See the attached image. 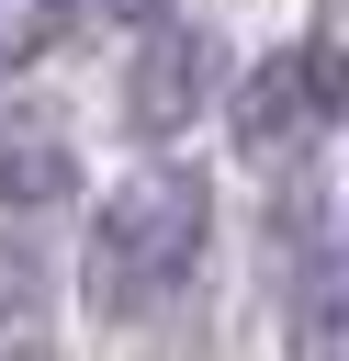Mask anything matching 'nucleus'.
I'll use <instances>...</instances> for the list:
<instances>
[{"label": "nucleus", "instance_id": "nucleus-7", "mask_svg": "<svg viewBox=\"0 0 349 361\" xmlns=\"http://www.w3.org/2000/svg\"><path fill=\"white\" fill-rule=\"evenodd\" d=\"M90 11H113V23H158L169 0H90Z\"/></svg>", "mask_w": 349, "mask_h": 361}, {"label": "nucleus", "instance_id": "nucleus-6", "mask_svg": "<svg viewBox=\"0 0 349 361\" xmlns=\"http://www.w3.org/2000/svg\"><path fill=\"white\" fill-rule=\"evenodd\" d=\"M56 11H68V0H0V79L56 45Z\"/></svg>", "mask_w": 349, "mask_h": 361}, {"label": "nucleus", "instance_id": "nucleus-1", "mask_svg": "<svg viewBox=\"0 0 349 361\" xmlns=\"http://www.w3.org/2000/svg\"><path fill=\"white\" fill-rule=\"evenodd\" d=\"M203 237H214V192H203V169H135L101 214H90V248H79V293H90V316H146L158 293H180L191 282V259H203Z\"/></svg>", "mask_w": 349, "mask_h": 361}, {"label": "nucleus", "instance_id": "nucleus-5", "mask_svg": "<svg viewBox=\"0 0 349 361\" xmlns=\"http://www.w3.org/2000/svg\"><path fill=\"white\" fill-rule=\"evenodd\" d=\"M45 192H68V147L11 135V147H0V203H45Z\"/></svg>", "mask_w": 349, "mask_h": 361}, {"label": "nucleus", "instance_id": "nucleus-4", "mask_svg": "<svg viewBox=\"0 0 349 361\" xmlns=\"http://www.w3.org/2000/svg\"><path fill=\"white\" fill-rule=\"evenodd\" d=\"M293 361H349V248H326L293 293Z\"/></svg>", "mask_w": 349, "mask_h": 361}, {"label": "nucleus", "instance_id": "nucleus-3", "mask_svg": "<svg viewBox=\"0 0 349 361\" xmlns=\"http://www.w3.org/2000/svg\"><path fill=\"white\" fill-rule=\"evenodd\" d=\"M203 102H214V34H158V45L135 56V79H124V113H135L146 135H180Z\"/></svg>", "mask_w": 349, "mask_h": 361}, {"label": "nucleus", "instance_id": "nucleus-2", "mask_svg": "<svg viewBox=\"0 0 349 361\" xmlns=\"http://www.w3.org/2000/svg\"><path fill=\"white\" fill-rule=\"evenodd\" d=\"M338 113H349V56L315 45V34L281 45V56H259V68L236 79V147H248L259 169H293L304 147H326Z\"/></svg>", "mask_w": 349, "mask_h": 361}]
</instances>
